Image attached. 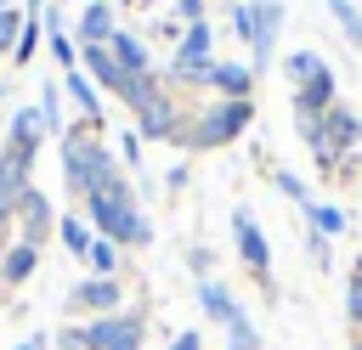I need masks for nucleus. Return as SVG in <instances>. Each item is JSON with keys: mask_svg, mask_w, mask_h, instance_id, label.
<instances>
[{"mask_svg": "<svg viewBox=\"0 0 362 350\" xmlns=\"http://www.w3.org/2000/svg\"><path fill=\"white\" fill-rule=\"evenodd\" d=\"M62 175H68V192H79V198L102 192V198H124V203H136L124 164H119V158L90 135V124L62 130Z\"/></svg>", "mask_w": 362, "mask_h": 350, "instance_id": "obj_1", "label": "nucleus"}, {"mask_svg": "<svg viewBox=\"0 0 362 350\" xmlns=\"http://www.w3.org/2000/svg\"><path fill=\"white\" fill-rule=\"evenodd\" d=\"M85 220H90V231L96 237H107V243H153V226L141 220V209L136 203H124V198H102V192H90L85 198Z\"/></svg>", "mask_w": 362, "mask_h": 350, "instance_id": "obj_2", "label": "nucleus"}, {"mask_svg": "<svg viewBox=\"0 0 362 350\" xmlns=\"http://www.w3.org/2000/svg\"><path fill=\"white\" fill-rule=\"evenodd\" d=\"M249 119H255V107H249V102H221V107L198 113V119L181 130V141H187L192 152H209V147H226V141H238V135L249 130Z\"/></svg>", "mask_w": 362, "mask_h": 350, "instance_id": "obj_3", "label": "nucleus"}, {"mask_svg": "<svg viewBox=\"0 0 362 350\" xmlns=\"http://www.w3.org/2000/svg\"><path fill=\"white\" fill-rule=\"evenodd\" d=\"M79 333H85V350H141V339H147V316H136V310H113V316H90Z\"/></svg>", "mask_w": 362, "mask_h": 350, "instance_id": "obj_4", "label": "nucleus"}, {"mask_svg": "<svg viewBox=\"0 0 362 350\" xmlns=\"http://www.w3.org/2000/svg\"><path fill=\"white\" fill-rule=\"evenodd\" d=\"M232 243H238V260L255 271L260 294L272 299V294H277V288H272V271H266V265H272V248H266V237H260V226H255V215H249V209H238V215H232Z\"/></svg>", "mask_w": 362, "mask_h": 350, "instance_id": "obj_5", "label": "nucleus"}, {"mask_svg": "<svg viewBox=\"0 0 362 350\" xmlns=\"http://www.w3.org/2000/svg\"><path fill=\"white\" fill-rule=\"evenodd\" d=\"M181 130H187V119H181V107H175L170 90L153 96V102L136 113V135H141V141H181Z\"/></svg>", "mask_w": 362, "mask_h": 350, "instance_id": "obj_6", "label": "nucleus"}, {"mask_svg": "<svg viewBox=\"0 0 362 350\" xmlns=\"http://www.w3.org/2000/svg\"><path fill=\"white\" fill-rule=\"evenodd\" d=\"M11 220H17V243H28V248H40V243L51 237V226H57V215H51V203H45L40 186H28V192L17 198Z\"/></svg>", "mask_w": 362, "mask_h": 350, "instance_id": "obj_7", "label": "nucleus"}, {"mask_svg": "<svg viewBox=\"0 0 362 350\" xmlns=\"http://www.w3.org/2000/svg\"><path fill=\"white\" fill-rule=\"evenodd\" d=\"M119 305H124L119 277H85V282H74V288H68V310H96V316H113Z\"/></svg>", "mask_w": 362, "mask_h": 350, "instance_id": "obj_8", "label": "nucleus"}, {"mask_svg": "<svg viewBox=\"0 0 362 350\" xmlns=\"http://www.w3.org/2000/svg\"><path fill=\"white\" fill-rule=\"evenodd\" d=\"M28 169H34V152H28V147H17V141H6V147H0V198H11V203H17V198L34 186V181H28Z\"/></svg>", "mask_w": 362, "mask_h": 350, "instance_id": "obj_9", "label": "nucleus"}, {"mask_svg": "<svg viewBox=\"0 0 362 350\" xmlns=\"http://www.w3.org/2000/svg\"><path fill=\"white\" fill-rule=\"evenodd\" d=\"M79 68L90 73V85H107L113 96H124V79H130V73L113 62V51H107V45H79Z\"/></svg>", "mask_w": 362, "mask_h": 350, "instance_id": "obj_10", "label": "nucleus"}, {"mask_svg": "<svg viewBox=\"0 0 362 350\" xmlns=\"http://www.w3.org/2000/svg\"><path fill=\"white\" fill-rule=\"evenodd\" d=\"M277 28H283V0H255V62H272V45H277Z\"/></svg>", "mask_w": 362, "mask_h": 350, "instance_id": "obj_11", "label": "nucleus"}, {"mask_svg": "<svg viewBox=\"0 0 362 350\" xmlns=\"http://www.w3.org/2000/svg\"><path fill=\"white\" fill-rule=\"evenodd\" d=\"M209 90H215L221 102H249V90H255V68H249V62H215Z\"/></svg>", "mask_w": 362, "mask_h": 350, "instance_id": "obj_12", "label": "nucleus"}, {"mask_svg": "<svg viewBox=\"0 0 362 350\" xmlns=\"http://www.w3.org/2000/svg\"><path fill=\"white\" fill-rule=\"evenodd\" d=\"M79 45H107L113 40V0H90L85 11H79V34H74Z\"/></svg>", "mask_w": 362, "mask_h": 350, "instance_id": "obj_13", "label": "nucleus"}, {"mask_svg": "<svg viewBox=\"0 0 362 350\" xmlns=\"http://www.w3.org/2000/svg\"><path fill=\"white\" fill-rule=\"evenodd\" d=\"M34 265H40V248L6 243V254H0V288H23V282L34 277Z\"/></svg>", "mask_w": 362, "mask_h": 350, "instance_id": "obj_14", "label": "nucleus"}, {"mask_svg": "<svg viewBox=\"0 0 362 350\" xmlns=\"http://www.w3.org/2000/svg\"><path fill=\"white\" fill-rule=\"evenodd\" d=\"M107 51H113V62H119L124 73H147V40H141L136 28H113Z\"/></svg>", "mask_w": 362, "mask_h": 350, "instance_id": "obj_15", "label": "nucleus"}, {"mask_svg": "<svg viewBox=\"0 0 362 350\" xmlns=\"http://www.w3.org/2000/svg\"><path fill=\"white\" fill-rule=\"evenodd\" d=\"M322 130H328V141H334L339 152H356V141H362V119H356L351 107H339V102L322 113Z\"/></svg>", "mask_w": 362, "mask_h": 350, "instance_id": "obj_16", "label": "nucleus"}, {"mask_svg": "<svg viewBox=\"0 0 362 350\" xmlns=\"http://www.w3.org/2000/svg\"><path fill=\"white\" fill-rule=\"evenodd\" d=\"M45 135H51V130H45L40 107H17V113H11V135H6V141H17V147H28V152H40V147H45Z\"/></svg>", "mask_w": 362, "mask_h": 350, "instance_id": "obj_17", "label": "nucleus"}, {"mask_svg": "<svg viewBox=\"0 0 362 350\" xmlns=\"http://www.w3.org/2000/svg\"><path fill=\"white\" fill-rule=\"evenodd\" d=\"M305 220H311V231H317V237H328V243L351 231V215H345L339 203H317V198H311V203H305Z\"/></svg>", "mask_w": 362, "mask_h": 350, "instance_id": "obj_18", "label": "nucleus"}, {"mask_svg": "<svg viewBox=\"0 0 362 350\" xmlns=\"http://www.w3.org/2000/svg\"><path fill=\"white\" fill-rule=\"evenodd\" d=\"M57 237H62V248H68L74 260H85V254H90V243H96V231H90V220H85V215H57Z\"/></svg>", "mask_w": 362, "mask_h": 350, "instance_id": "obj_19", "label": "nucleus"}, {"mask_svg": "<svg viewBox=\"0 0 362 350\" xmlns=\"http://www.w3.org/2000/svg\"><path fill=\"white\" fill-rule=\"evenodd\" d=\"M198 305H204V316H209V322H221V327L238 316V299H232L215 277H204V282H198Z\"/></svg>", "mask_w": 362, "mask_h": 350, "instance_id": "obj_20", "label": "nucleus"}, {"mask_svg": "<svg viewBox=\"0 0 362 350\" xmlns=\"http://www.w3.org/2000/svg\"><path fill=\"white\" fill-rule=\"evenodd\" d=\"M283 73H288V79L305 90L311 79H322V73H328V62H322L317 51H288V56H283Z\"/></svg>", "mask_w": 362, "mask_h": 350, "instance_id": "obj_21", "label": "nucleus"}, {"mask_svg": "<svg viewBox=\"0 0 362 350\" xmlns=\"http://www.w3.org/2000/svg\"><path fill=\"white\" fill-rule=\"evenodd\" d=\"M209 51H215V28L209 23H187L181 40H175V56H204L209 62Z\"/></svg>", "mask_w": 362, "mask_h": 350, "instance_id": "obj_22", "label": "nucleus"}, {"mask_svg": "<svg viewBox=\"0 0 362 350\" xmlns=\"http://www.w3.org/2000/svg\"><path fill=\"white\" fill-rule=\"evenodd\" d=\"M153 96H164V85H158V73L147 68V73H130V79H124V96H119V102H130V113H141Z\"/></svg>", "mask_w": 362, "mask_h": 350, "instance_id": "obj_23", "label": "nucleus"}, {"mask_svg": "<svg viewBox=\"0 0 362 350\" xmlns=\"http://www.w3.org/2000/svg\"><path fill=\"white\" fill-rule=\"evenodd\" d=\"M45 34H51V56H57V62L74 73V68H79V45L62 34V17H57V11H45Z\"/></svg>", "mask_w": 362, "mask_h": 350, "instance_id": "obj_24", "label": "nucleus"}, {"mask_svg": "<svg viewBox=\"0 0 362 350\" xmlns=\"http://www.w3.org/2000/svg\"><path fill=\"white\" fill-rule=\"evenodd\" d=\"M209 73H215V62H204V56H170V79H181V85H209Z\"/></svg>", "mask_w": 362, "mask_h": 350, "instance_id": "obj_25", "label": "nucleus"}, {"mask_svg": "<svg viewBox=\"0 0 362 350\" xmlns=\"http://www.w3.org/2000/svg\"><path fill=\"white\" fill-rule=\"evenodd\" d=\"M85 265H90V277H119V243L96 237V243H90V254H85Z\"/></svg>", "mask_w": 362, "mask_h": 350, "instance_id": "obj_26", "label": "nucleus"}, {"mask_svg": "<svg viewBox=\"0 0 362 350\" xmlns=\"http://www.w3.org/2000/svg\"><path fill=\"white\" fill-rule=\"evenodd\" d=\"M40 119H45V130L51 135H62V85H40Z\"/></svg>", "mask_w": 362, "mask_h": 350, "instance_id": "obj_27", "label": "nucleus"}, {"mask_svg": "<svg viewBox=\"0 0 362 350\" xmlns=\"http://www.w3.org/2000/svg\"><path fill=\"white\" fill-rule=\"evenodd\" d=\"M328 11L339 17V28H345V40L362 51V11H356V0H328Z\"/></svg>", "mask_w": 362, "mask_h": 350, "instance_id": "obj_28", "label": "nucleus"}, {"mask_svg": "<svg viewBox=\"0 0 362 350\" xmlns=\"http://www.w3.org/2000/svg\"><path fill=\"white\" fill-rule=\"evenodd\" d=\"M34 51H40V17H23V34H17L11 62H17V68H28V62H34Z\"/></svg>", "mask_w": 362, "mask_h": 350, "instance_id": "obj_29", "label": "nucleus"}, {"mask_svg": "<svg viewBox=\"0 0 362 350\" xmlns=\"http://www.w3.org/2000/svg\"><path fill=\"white\" fill-rule=\"evenodd\" d=\"M17 34H23V11L17 6H0V51L6 56L17 51Z\"/></svg>", "mask_w": 362, "mask_h": 350, "instance_id": "obj_30", "label": "nucleus"}, {"mask_svg": "<svg viewBox=\"0 0 362 350\" xmlns=\"http://www.w3.org/2000/svg\"><path fill=\"white\" fill-rule=\"evenodd\" d=\"M141 147H147V141H141L136 130H124V135H119V164H130V169H141Z\"/></svg>", "mask_w": 362, "mask_h": 350, "instance_id": "obj_31", "label": "nucleus"}, {"mask_svg": "<svg viewBox=\"0 0 362 350\" xmlns=\"http://www.w3.org/2000/svg\"><path fill=\"white\" fill-rule=\"evenodd\" d=\"M272 181H277V192H283V198H294V203H311V198H305V181H300L294 169H277Z\"/></svg>", "mask_w": 362, "mask_h": 350, "instance_id": "obj_32", "label": "nucleus"}, {"mask_svg": "<svg viewBox=\"0 0 362 350\" xmlns=\"http://www.w3.org/2000/svg\"><path fill=\"white\" fill-rule=\"evenodd\" d=\"M232 34L238 40H255V6H232Z\"/></svg>", "mask_w": 362, "mask_h": 350, "instance_id": "obj_33", "label": "nucleus"}, {"mask_svg": "<svg viewBox=\"0 0 362 350\" xmlns=\"http://www.w3.org/2000/svg\"><path fill=\"white\" fill-rule=\"evenodd\" d=\"M345 322L362 327V288H356V282H345Z\"/></svg>", "mask_w": 362, "mask_h": 350, "instance_id": "obj_34", "label": "nucleus"}, {"mask_svg": "<svg viewBox=\"0 0 362 350\" xmlns=\"http://www.w3.org/2000/svg\"><path fill=\"white\" fill-rule=\"evenodd\" d=\"M175 23H204V0H175Z\"/></svg>", "mask_w": 362, "mask_h": 350, "instance_id": "obj_35", "label": "nucleus"}, {"mask_svg": "<svg viewBox=\"0 0 362 350\" xmlns=\"http://www.w3.org/2000/svg\"><path fill=\"white\" fill-rule=\"evenodd\" d=\"M170 350H204V333H198V327H187V333H175V339H170Z\"/></svg>", "mask_w": 362, "mask_h": 350, "instance_id": "obj_36", "label": "nucleus"}, {"mask_svg": "<svg viewBox=\"0 0 362 350\" xmlns=\"http://www.w3.org/2000/svg\"><path fill=\"white\" fill-rule=\"evenodd\" d=\"M57 350H85V333H79V327H62V333H57Z\"/></svg>", "mask_w": 362, "mask_h": 350, "instance_id": "obj_37", "label": "nucleus"}, {"mask_svg": "<svg viewBox=\"0 0 362 350\" xmlns=\"http://www.w3.org/2000/svg\"><path fill=\"white\" fill-rule=\"evenodd\" d=\"M164 186L181 192V186H187V164H170V169H164Z\"/></svg>", "mask_w": 362, "mask_h": 350, "instance_id": "obj_38", "label": "nucleus"}, {"mask_svg": "<svg viewBox=\"0 0 362 350\" xmlns=\"http://www.w3.org/2000/svg\"><path fill=\"white\" fill-rule=\"evenodd\" d=\"M209 265H215V254H209V248H192V271H198V282L209 277Z\"/></svg>", "mask_w": 362, "mask_h": 350, "instance_id": "obj_39", "label": "nucleus"}, {"mask_svg": "<svg viewBox=\"0 0 362 350\" xmlns=\"http://www.w3.org/2000/svg\"><path fill=\"white\" fill-rule=\"evenodd\" d=\"M311 260H317V271L328 265V237H317V231H311Z\"/></svg>", "mask_w": 362, "mask_h": 350, "instance_id": "obj_40", "label": "nucleus"}, {"mask_svg": "<svg viewBox=\"0 0 362 350\" xmlns=\"http://www.w3.org/2000/svg\"><path fill=\"white\" fill-rule=\"evenodd\" d=\"M11 209H17V203H11V198H0V237H6V226H11Z\"/></svg>", "mask_w": 362, "mask_h": 350, "instance_id": "obj_41", "label": "nucleus"}, {"mask_svg": "<svg viewBox=\"0 0 362 350\" xmlns=\"http://www.w3.org/2000/svg\"><path fill=\"white\" fill-rule=\"evenodd\" d=\"M17 350H45V333H28V339H23Z\"/></svg>", "mask_w": 362, "mask_h": 350, "instance_id": "obj_42", "label": "nucleus"}, {"mask_svg": "<svg viewBox=\"0 0 362 350\" xmlns=\"http://www.w3.org/2000/svg\"><path fill=\"white\" fill-rule=\"evenodd\" d=\"M351 282H356V288H362V254H356V265H351Z\"/></svg>", "mask_w": 362, "mask_h": 350, "instance_id": "obj_43", "label": "nucleus"}, {"mask_svg": "<svg viewBox=\"0 0 362 350\" xmlns=\"http://www.w3.org/2000/svg\"><path fill=\"white\" fill-rule=\"evenodd\" d=\"M124 6H153V0H124Z\"/></svg>", "mask_w": 362, "mask_h": 350, "instance_id": "obj_44", "label": "nucleus"}, {"mask_svg": "<svg viewBox=\"0 0 362 350\" xmlns=\"http://www.w3.org/2000/svg\"><path fill=\"white\" fill-rule=\"evenodd\" d=\"M6 90H11V85H0V96H6Z\"/></svg>", "mask_w": 362, "mask_h": 350, "instance_id": "obj_45", "label": "nucleus"}, {"mask_svg": "<svg viewBox=\"0 0 362 350\" xmlns=\"http://www.w3.org/2000/svg\"><path fill=\"white\" fill-rule=\"evenodd\" d=\"M351 350H362V339H356V344H351Z\"/></svg>", "mask_w": 362, "mask_h": 350, "instance_id": "obj_46", "label": "nucleus"}, {"mask_svg": "<svg viewBox=\"0 0 362 350\" xmlns=\"http://www.w3.org/2000/svg\"><path fill=\"white\" fill-rule=\"evenodd\" d=\"M0 6H17V0H0Z\"/></svg>", "mask_w": 362, "mask_h": 350, "instance_id": "obj_47", "label": "nucleus"}]
</instances>
